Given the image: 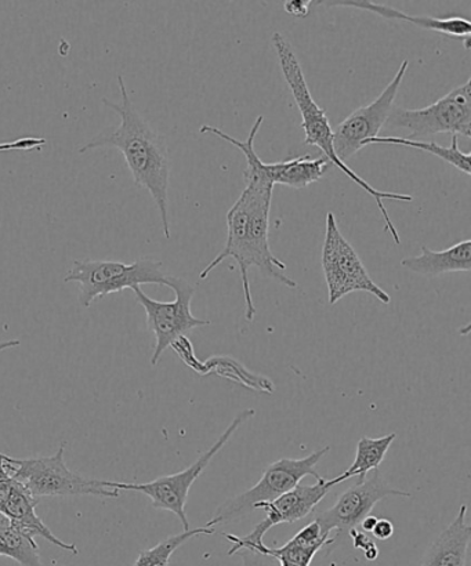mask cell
I'll use <instances>...</instances> for the list:
<instances>
[{"mask_svg":"<svg viewBox=\"0 0 471 566\" xmlns=\"http://www.w3.org/2000/svg\"><path fill=\"white\" fill-rule=\"evenodd\" d=\"M391 496L411 497V493L390 486L380 471L375 470L369 479L367 476L364 481H358L356 485L343 492L334 506L318 514L315 521L325 536H331L332 531H337V536L346 534V532L348 534L373 513L376 504Z\"/></svg>","mask_w":471,"mask_h":566,"instance_id":"12","label":"cell"},{"mask_svg":"<svg viewBox=\"0 0 471 566\" xmlns=\"http://www.w3.org/2000/svg\"><path fill=\"white\" fill-rule=\"evenodd\" d=\"M401 265L415 274L425 276L469 273L471 270V241L458 242L440 252L422 247V253L419 256L404 259Z\"/></svg>","mask_w":471,"mask_h":566,"instance_id":"17","label":"cell"},{"mask_svg":"<svg viewBox=\"0 0 471 566\" xmlns=\"http://www.w3.org/2000/svg\"><path fill=\"white\" fill-rule=\"evenodd\" d=\"M254 415H257V410L252 408L241 410L232 419L223 434L218 438V441L207 452H203L190 468L180 471V473L159 476V479L147 482V484H122V482L108 481V486L115 488L118 491L143 493V495L151 499L154 509L174 513L180 520L182 530H191L190 521H188L186 513L188 493H190L191 486L196 484L199 476L208 469L210 462L218 457L221 449L229 443L237 430H240V427L249 419H252Z\"/></svg>","mask_w":471,"mask_h":566,"instance_id":"6","label":"cell"},{"mask_svg":"<svg viewBox=\"0 0 471 566\" xmlns=\"http://www.w3.org/2000/svg\"><path fill=\"white\" fill-rule=\"evenodd\" d=\"M237 554H240L242 558L243 566H270L262 554L254 553L251 551H241Z\"/></svg>","mask_w":471,"mask_h":566,"instance_id":"29","label":"cell"},{"mask_svg":"<svg viewBox=\"0 0 471 566\" xmlns=\"http://www.w3.org/2000/svg\"><path fill=\"white\" fill-rule=\"evenodd\" d=\"M214 532V528L203 526V528L182 531L181 534L166 537V539L159 542L157 546L148 548V551H143L133 566H169L170 558L174 556L177 548L186 545V543L193 539V537L213 535Z\"/></svg>","mask_w":471,"mask_h":566,"instance_id":"23","label":"cell"},{"mask_svg":"<svg viewBox=\"0 0 471 566\" xmlns=\"http://www.w3.org/2000/svg\"><path fill=\"white\" fill-rule=\"evenodd\" d=\"M345 481V476L341 474L332 480H320L314 485L299 484L290 492L275 499L274 502L258 504L254 510H263L265 518L254 526L251 534L242 537L223 535L227 541L232 543L229 556H234L241 551L258 552L260 547L264 546L263 539L270 530L280 524H293L306 518L336 485Z\"/></svg>","mask_w":471,"mask_h":566,"instance_id":"10","label":"cell"},{"mask_svg":"<svg viewBox=\"0 0 471 566\" xmlns=\"http://www.w3.org/2000/svg\"><path fill=\"white\" fill-rule=\"evenodd\" d=\"M66 442L61 443L53 457L2 460L11 479L20 482L32 497L96 496L118 499L119 491L108 481L86 479L74 473L65 463Z\"/></svg>","mask_w":471,"mask_h":566,"instance_id":"3","label":"cell"},{"mask_svg":"<svg viewBox=\"0 0 471 566\" xmlns=\"http://www.w3.org/2000/svg\"><path fill=\"white\" fill-rule=\"evenodd\" d=\"M168 287L174 289L176 298L174 302H157L148 297L140 286L133 289L138 304L143 305L147 315L148 329L155 335V348L151 365L157 366L166 348L177 338L186 336L188 332L197 327L210 325V321L199 319L191 313V303L196 296V287L185 279L169 275Z\"/></svg>","mask_w":471,"mask_h":566,"instance_id":"9","label":"cell"},{"mask_svg":"<svg viewBox=\"0 0 471 566\" xmlns=\"http://www.w3.org/2000/svg\"><path fill=\"white\" fill-rule=\"evenodd\" d=\"M329 451L331 447H324L306 458H282L271 463L264 470L262 479L257 485L241 493V495L229 499L216 510L212 520L207 524L208 528L241 523L249 514L254 512L258 504L274 502L275 499L301 484L302 480L308 475L314 476L317 481L323 480L315 468Z\"/></svg>","mask_w":471,"mask_h":566,"instance_id":"4","label":"cell"},{"mask_svg":"<svg viewBox=\"0 0 471 566\" xmlns=\"http://www.w3.org/2000/svg\"><path fill=\"white\" fill-rule=\"evenodd\" d=\"M378 517H375V515H368V517H365L362 523H359V531L365 532V534H368V532H373L375 528L376 523H378Z\"/></svg>","mask_w":471,"mask_h":566,"instance_id":"30","label":"cell"},{"mask_svg":"<svg viewBox=\"0 0 471 566\" xmlns=\"http://www.w3.org/2000/svg\"><path fill=\"white\" fill-rule=\"evenodd\" d=\"M396 438V432L380 438H359L356 460H354L352 468L342 475L345 476L346 481L354 479V476H357L358 481L367 479L369 471L378 470L379 465L384 463L386 454Z\"/></svg>","mask_w":471,"mask_h":566,"instance_id":"22","label":"cell"},{"mask_svg":"<svg viewBox=\"0 0 471 566\" xmlns=\"http://www.w3.org/2000/svg\"><path fill=\"white\" fill-rule=\"evenodd\" d=\"M209 375H218L252 391L263 394L275 392L273 380L263 375L253 374L240 360L230 357V355H214V357L205 360L202 376Z\"/></svg>","mask_w":471,"mask_h":566,"instance_id":"19","label":"cell"},{"mask_svg":"<svg viewBox=\"0 0 471 566\" xmlns=\"http://www.w3.org/2000/svg\"><path fill=\"white\" fill-rule=\"evenodd\" d=\"M0 459V514H3L6 518L10 520V523L17 526V528L24 531L25 534L32 537H43L52 545L63 548L65 552H70L77 556L80 548L71 543H65L59 539L43 523L36 514L38 499L32 497L24 488L11 479L8 471L2 465Z\"/></svg>","mask_w":471,"mask_h":566,"instance_id":"13","label":"cell"},{"mask_svg":"<svg viewBox=\"0 0 471 566\" xmlns=\"http://www.w3.org/2000/svg\"><path fill=\"white\" fill-rule=\"evenodd\" d=\"M325 4L328 8H353L370 11L386 20L407 21L409 24L440 32L448 38L457 39L463 43V48L470 50L471 22L463 17H448V19H435V17H420L404 13L389 4L369 2V0H318L314 2Z\"/></svg>","mask_w":471,"mask_h":566,"instance_id":"15","label":"cell"},{"mask_svg":"<svg viewBox=\"0 0 471 566\" xmlns=\"http://www.w3.org/2000/svg\"><path fill=\"white\" fill-rule=\"evenodd\" d=\"M370 534L379 541H389L393 534H395V525H393L390 520H378L375 528Z\"/></svg>","mask_w":471,"mask_h":566,"instance_id":"28","label":"cell"},{"mask_svg":"<svg viewBox=\"0 0 471 566\" xmlns=\"http://www.w3.org/2000/svg\"><path fill=\"white\" fill-rule=\"evenodd\" d=\"M169 274L159 260L143 258L132 264L105 260H76L64 282L80 285V303L91 307L96 298L142 285L168 286Z\"/></svg>","mask_w":471,"mask_h":566,"instance_id":"5","label":"cell"},{"mask_svg":"<svg viewBox=\"0 0 471 566\" xmlns=\"http://www.w3.org/2000/svg\"><path fill=\"white\" fill-rule=\"evenodd\" d=\"M227 259H234L240 268L243 296H245V319L253 322L257 316V305L253 303L251 282H249L248 258V205L242 193L227 213V241L223 251L202 270L199 279L207 280L213 270Z\"/></svg>","mask_w":471,"mask_h":566,"instance_id":"14","label":"cell"},{"mask_svg":"<svg viewBox=\"0 0 471 566\" xmlns=\"http://www.w3.org/2000/svg\"><path fill=\"white\" fill-rule=\"evenodd\" d=\"M409 61H402L397 74L389 85L367 107H362L348 115L334 129V149L336 157L346 164L348 158L362 151L363 144L379 136L391 114L398 92L406 77Z\"/></svg>","mask_w":471,"mask_h":566,"instance_id":"11","label":"cell"},{"mask_svg":"<svg viewBox=\"0 0 471 566\" xmlns=\"http://www.w3.org/2000/svg\"><path fill=\"white\" fill-rule=\"evenodd\" d=\"M121 103H111L104 98L108 108L121 116V125L114 132L104 133L80 148V153L92 149L114 147L124 155L138 187L144 188L153 197L159 210L160 223L166 240L170 238L169 219V180L170 158L164 137L155 132L148 122L133 107L124 76H118Z\"/></svg>","mask_w":471,"mask_h":566,"instance_id":"1","label":"cell"},{"mask_svg":"<svg viewBox=\"0 0 471 566\" xmlns=\"http://www.w3.org/2000/svg\"><path fill=\"white\" fill-rule=\"evenodd\" d=\"M373 144H390V146H400V147H409L419 149V151L429 153L435 155V157L444 160V163L450 164L462 174L470 176V153H462L461 148H459V142L457 136H452L451 146L442 147L440 144L433 142H422L415 140V138L408 137H384L378 136L375 138H370L363 144V147L373 146Z\"/></svg>","mask_w":471,"mask_h":566,"instance_id":"20","label":"cell"},{"mask_svg":"<svg viewBox=\"0 0 471 566\" xmlns=\"http://www.w3.org/2000/svg\"><path fill=\"white\" fill-rule=\"evenodd\" d=\"M389 129H407L411 137L452 135L471 137V80L453 88L439 102L420 109L393 108Z\"/></svg>","mask_w":471,"mask_h":566,"instance_id":"8","label":"cell"},{"mask_svg":"<svg viewBox=\"0 0 471 566\" xmlns=\"http://www.w3.org/2000/svg\"><path fill=\"white\" fill-rule=\"evenodd\" d=\"M467 514L468 506L462 504L456 520L437 537L420 566H467L471 542Z\"/></svg>","mask_w":471,"mask_h":566,"instance_id":"16","label":"cell"},{"mask_svg":"<svg viewBox=\"0 0 471 566\" xmlns=\"http://www.w3.org/2000/svg\"><path fill=\"white\" fill-rule=\"evenodd\" d=\"M273 46L275 48L276 55H279L282 75H284L286 85L290 86L292 96L295 98L299 111H301L302 127L304 133H306V140H304V143H306L307 146L320 148L329 163L334 164L348 179L356 182L368 196L375 199L386 221V230L390 231L393 240H395L397 245H401L400 234H398V230L395 223H393L389 212H387L385 201L386 199H390V201L412 202L414 198L406 196V193L376 190V188L370 186L368 181H365L362 176H358L356 171L350 169V166L342 163V160L336 157L334 149V129H332L329 124L328 114H326L324 108L320 107L312 92H310L306 76L303 74L302 65L299 63L295 50H293L291 42L280 32H275L273 35Z\"/></svg>","mask_w":471,"mask_h":566,"instance_id":"2","label":"cell"},{"mask_svg":"<svg viewBox=\"0 0 471 566\" xmlns=\"http://www.w3.org/2000/svg\"><path fill=\"white\" fill-rule=\"evenodd\" d=\"M329 160L325 157H312V155H302V157L282 160L279 164H269V177L275 185L295 188L302 190L320 181L328 168Z\"/></svg>","mask_w":471,"mask_h":566,"instance_id":"18","label":"cell"},{"mask_svg":"<svg viewBox=\"0 0 471 566\" xmlns=\"http://www.w3.org/2000/svg\"><path fill=\"white\" fill-rule=\"evenodd\" d=\"M6 458H8V457H6L4 453H0V459H6Z\"/></svg>","mask_w":471,"mask_h":566,"instance_id":"32","label":"cell"},{"mask_svg":"<svg viewBox=\"0 0 471 566\" xmlns=\"http://www.w3.org/2000/svg\"><path fill=\"white\" fill-rule=\"evenodd\" d=\"M170 347L175 349L176 354L179 355L182 363H185L188 368L196 371L199 376H202L203 363L197 358L190 338L181 336L177 338L176 342L171 343Z\"/></svg>","mask_w":471,"mask_h":566,"instance_id":"24","label":"cell"},{"mask_svg":"<svg viewBox=\"0 0 471 566\" xmlns=\"http://www.w3.org/2000/svg\"><path fill=\"white\" fill-rule=\"evenodd\" d=\"M348 535L352 536L354 548L363 551L365 558H367L368 562H375V559L378 558L379 548L376 546V543L365 534V532L356 528L348 532Z\"/></svg>","mask_w":471,"mask_h":566,"instance_id":"25","label":"cell"},{"mask_svg":"<svg viewBox=\"0 0 471 566\" xmlns=\"http://www.w3.org/2000/svg\"><path fill=\"white\" fill-rule=\"evenodd\" d=\"M43 146H46V140H44V138L25 137L15 142L0 143V153L31 151V149L35 148L41 149Z\"/></svg>","mask_w":471,"mask_h":566,"instance_id":"26","label":"cell"},{"mask_svg":"<svg viewBox=\"0 0 471 566\" xmlns=\"http://www.w3.org/2000/svg\"><path fill=\"white\" fill-rule=\"evenodd\" d=\"M20 344V340L0 342V353L6 352V349L19 347Z\"/></svg>","mask_w":471,"mask_h":566,"instance_id":"31","label":"cell"},{"mask_svg":"<svg viewBox=\"0 0 471 566\" xmlns=\"http://www.w3.org/2000/svg\"><path fill=\"white\" fill-rule=\"evenodd\" d=\"M0 556L21 566H44L35 537L17 528L3 514H0Z\"/></svg>","mask_w":471,"mask_h":566,"instance_id":"21","label":"cell"},{"mask_svg":"<svg viewBox=\"0 0 471 566\" xmlns=\"http://www.w3.org/2000/svg\"><path fill=\"white\" fill-rule=\"evenodd\" d=\"M323 270L326 286H328L329 304L332 305L354 292L373 294L384 304H390L391 302L389 293L373 280L356 249L343 237L335 214L332 212L326 214Z\"/></svg>","mask_w":471,"mask_h":566,"instance_id":"7","label":"cell"},{"mask_svg":"<svg viewBox=\"0 0 471 566\" xmlns=\"http://www.w3.org/2000/svg\"><path fill=\"white\" fill-rule=\"evenodd\" d=\"M312 4V0H287L284 4V9L287 14L296 17V19H306Z\"/></svg>","mask_w":471,"mask_h":566,"instance_id":"27","label":"cell"}]
</instances>
